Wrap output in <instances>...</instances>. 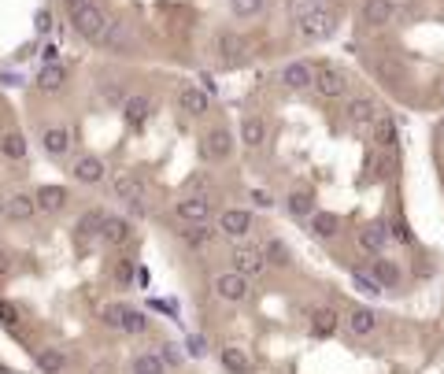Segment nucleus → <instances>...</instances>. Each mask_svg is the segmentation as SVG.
I'll return each instance as SVG.
<instances>
[{
	"label": "nucleus",
	"mask_w": 444,
	"mask_h": 374,
	"mask_svg": "<svg viewBox=\"0 0 444 374\" xmlns=\"http://www.w3.org/2000/svg\"><path fill=\"white\" fill-rule=\"evenodd\" d=\"M71 26L78 30L85 41H96V45H100V37H104V30H107V15H104L96 4H89V0H85V4L71 8Z\"/></svg>",
	"instance_id": "1"
},
{
	"label": "nucleus",
	"mask_w": 444,
	"mask_h": 374,
	"mask_svg": "<svg viewBox=\"0 0 444 374\" xmlns=\"http://www.w3.org/2000/svg\"><path fill=\"white\" fill-rule=\"evenodd\" d=\"M112 189L123 204L134 211V215H148V197H145V181L134 178V175H115L112 178Z\"/></svg>",
	"instance_id": "2"
},
{
	"label": "nucleus",
	"mask_w": 444,
	"mask_h": 374,
	"mask_svg": "<svg viewBox=\"0 0 444 374\" xmlns=\"http://www.w3.org/2000/svg\"><path fill=\"white\" fill-rule=\"evenodd\" d=\"M311 89H315L319 97H326V100H341V97H348L352 82H348V74H344V71L322 63V67H315V85H311Z\"/></svg>",
	"instance_id": "3"
},
{
	"label": "nucleus",
	"mask_w": 444,
	"mask_h": 374,
	"mask_svg": "<svg viewBox=\"0 0 444 374\" xmlns=\"http://www.w3.org/2000/svg\"><path fill=\"white\" fill-rule=\"evenodd\" d=\"M230 152H233V134L226 130V126H211V130L200 137V156L211 159V163L230 159Z\"/></svg>",
	"instance_id": "4"
},
{
	"label": "nucleus",
	"mask_w": 444,
	"mask_h": 374,
	"mask_svg": "<svg viewBox=\"0 0 444 374\" xmlns=\"http://www.w3.org/2000/svg\"><path fill=\"white\" fill-rule=\"evenodd\" d=\"M337 23H341V15L333 12V8L322 4L319 12H311L308 19H300V34H304L308 41H319V37H330L333 30H337Z\"/></svg>",
	"instance_id": "5"
},
{
	"label": "nucleus",
	"mask_w": 444,
	"mask_h": 374,
	"mask_svg": "<svg viewBox=\"0 0 444 374\" xmlns=\"http://www.w3.org/2000/svg\"><path fill=\"white\" fill-rule=\"evenodd\" d=\"M175 215L186 222V226L208 222V219H211V200L204 197V193H189V197H181L178 204H175Z\"/></svg>",
	"instance_id": "6"
},
{
	"label": "nucleus",
	"mask_w": 444,
	"mask_h": 374,
	"mask_svg": "<svg viewBox=\"0 0 444 374\" xmlns=\"http://www.w3.org/2000/svg\"><path fill=\"white\" fill-rule=\"evenodd\" d=\"M248 230H252V211L248 208H226L222 219H219V233L222 238H248Z\"/></svg>",
	"instance_id": "7"
},
{
	"label": "nucleus",
	"mask_w": 444,
	"mask_h": 374,
	"mask_svg": "<svg viewBox=\"0 0 444 374\" xmlns=\"http://www.w3.org/2000/svg\"><path fill=\"white\" fill-rule=\"evenodd\" d=\"M215 296H219V301H230V304L245 301V296H248V278L237 274V271L219 274V278H215Z\"/></svg>",
	"instance_id": "8"
},
{
	"label": "nucleus",
	"mask_w": 444,
	"mask_h": 374,
	"mask_svg": "<svg viewBox=\"0 0 444 374\" xmlns=\"http://www.w3.org/2000/svg\"><path fill=\"white\" fill-rule=\"evenodd\" d=\"M366 274L374 278L378 290H396L400 278H404L400 263H396V260H389V256H374V263H371V271H366Z\"/></svg>",
	"instance_id": "9"
},
{
	"label": "nucleus",
	"mask_w": 444,
	"mask_h": 374,
	"mask_svg": "<svg viewBox=\"0 0 444 374\" xmlns=\"http://www.w3.org/2000/svg\"><path fill=\"white\" fill-rule=\"evenodd\" d=\"M208 89H200V85H181L178 89V108L181 115H189V119H200V115H208Z\"/></svg>",
	"instance_id": "10"
},
{
	"label": "nucleus",
	"mask_w": 444,
	"mask_h": 374,
	"mask_svg": "<svg viewBox=\"0 0 444 374\" xmlns=\"http://www.w3.org/2000/svg\"><path fill=\"white\" fill-rule=\"evenodd\" d=\"M233 271H237V274H245V278L263 274V271H267L263 252H259V249H248V244H237V249H233Z\"/></svg>",
	"instance_id": "11"
},
{
	"label": "nucleus",
	"mask_w": 444,
	"mask_h": 374,
	"mask_svg": "<svg viewBox=\"0 0 444 374\" xmlns=\"http://www.w3.org/2000/svg\"><path fill=\"white\" fill-rule=\"evenodd\" d=\"M71 175L78 178L82 186H96V181H104L107 167H104L100 156H78V159H74V167H71Z\"/></svg>",
	"instance_id": "12"
},
{
	"label": "nucleus",
	"mask_w": 444,
	"mask_h": 374,
	"mask_svg": "<svg viewBox=\"0 0 444 374\" xmlns=\"http://www.w3.org/2000/svg\"><path fill=\"white\" fill-rule=\"evenodd\" d=\"M385 241H389V226H385V222H366V226L359 230V249L371 252V256H382Z\"/></svg>",
	"instance_id": "13"
},
{
	"label": "nucleus",
	"mask_w": 444,
	"mask_h": 374,
	"mask_svg": "<svg viewBox=\"0 0 444 374\" xmlns=\"http://www.w3.org/2000/svg\"><path fill=\"white\" fill-rule=\"evenodd\" d=\"M396 15L393 0H363V23L366 26H389Z\"/></svg>",
	"instance_id": "14"
},
{
	"label": "nucleus",
	"mask_w": 444,
	"mask_h": 374,
	"mask_svg": "<svg viewBox=\"0 0 444 374\" xmlns=\"http://www.w3.org/2000/svg\"><path fill=\"white\" fill-rule=\"evenodd\" d=\"M281 82H285V89H311V85H315V71H311L304 60H292L289 67L281 71Z\"/></svg>",
	"instance_id": "15"
},
{
	"label": "nucleus",
	"mask_w": 444,
	"mask_h": 374,
	"mask_svg": "<svg viewBox=\"0 0 444 374\" xmlns=\"http://www.w3.org/2000/svg\"><path fill=\"white\" fill-rule=\"evenodd\" d=\"M4 215L12 219V222H30V219L37 215V200H34V197H26V193L8 197V200H4Z\"/></svg>",
	"instance_id": "16"
},
{
	"label": "nucleus",
	"mask_w": 444,
	"mask_h": 374,
	"mask_svg": "<svg viewBox=\"0 0 444 374\" xmlns=\"http://www.w3.org/2000/svg\"><path fill=\"white\" fill-rule=\"evenodd\" d=\"M100 238L107 244H126L130 238H134V226H130V219H123V215H104Z\"/></svg>",
	"instance_id": "17"
},
{
	"label": "nucleus",
	"mask_w": 444,
	"mask_h": 374,
	"mask_svg": "<svg viewBox=\"0 0 444 374\" xmlns=\"http://www.w3.org/2000/svg\"><path fill=\"white\" fill-rule=\"evenodd\" d=\"M219 52H222L226 67H237V63H245V56H248V41L237 37V34H219Z\"/></svg>",
	"instance_id": "18"
},
{
	"label": "nucleus",
	"mask_w": 444,
	"mask_h": 374,
	"mask_svg": "<svg viewBox=\"0 0 444 374\" xmlns=\"http://www.w3.org/2000/svg\"><path fill=\"white\" fill-rule=\"evenodd\" d=\"M344 119H348L352 126H366V123H374V119H378L374 100H371V97H352V100H348V108H344Z\"/></svg>",
	"instance_id": "19"
},
{
	"label": "nucleus",
	"mask_w": 444,
	"mask_h": 374,
	"mask_svg": "<svg viewBox=\"0 0 444 374\" xmlns=\"http://www.w3.org/2000/svg\"><path fill=\"white\" fill-rule=\"evenodd\" d=\"M34 363H37L41 374H63V371H67V363H71V356L63 348H41L34 356Z\"/></svg>",
	"instance_id": "20"
},
{
	"label": "nucleus",
	"mask_w": 444,
	"mask_h": 374,
	"mask_svg": "<svg viewBox=\"0 0 444 374\" xmlns=\"http://www.w3.org/2000/svg\"><path fill=\"white\" fill-rule=\"evenodd\" d=\"M41 145H45L48 156H63L71 148V130L67 126H45L41 130Z\"/></svg>",
	"instance_id": "21"
},
{
	"label": "nucleus",
	"mask_w": 444,
	"mask_h": 374,
	"mask_svg": "<svg viewBox=\"0 0 444 374\" xmlns=\"http://www.w3.org/2000/svg\"><path fill=\"white\" fill-rule=\"evenodd\" d=\"M26 152H30V145H26V137L19 130H4V134H0V156H4V159L19 163V159H26Z\"/></svg>",
	"instance_id": "22"
},
{
	"label": "nucleus",
	"mask_w": 444,
	"mask_h": 374,
	"mask_svg": "<svg viewBox=\"0 0 444 374\" xmlns=\"http://www.w3.org/2000/svg\"><path fill=\"white\" fill-rule=\"evenodd\" d=\"M348 330H352V334L355 337H371L374 334V330H378V315L371 312V308H352V312H348Z\"/></svg>",
	"instance_id": "23"
},
{
	"label": "nucleus",
	"mask_w": 444,
	"mask_h": 374,
	"mask_svg": "<svg viewBox=\"0 0 444 374\" xmlns=\"http://www.w3.org/2000/svg\"><path fill=\"white\" fill-rule=\"evenodd\" d=\"M219 359H222V367L230 374H252V356H248L245 348H237V345H226L219 352Z\"/></svg>",
	"instance_id": "24"
},
{
	"label": "nucleus",
	"mask_w": 444,
	"mask_h": 374,
	"mask_svg": "<svg viewBox=\"0 0 444 374\" xmlns=\"http://www.w3.org/2000/svg\"><path fill=\"white\" fill-rule=\"evenodd\" d=\"M63 85H67V71H63L60 63H45V67L37 71V89L41 93H60Z\"/></svg>",
	"instance_id": "25"
},
{
	"label": "nucleus",
	"mask_w": 444,
	"mask_h": 374,
	"mask_svg": "<svg viewBox=\"0 0 444 374\" xmlns=\"http://www.w3.org/2000/svg\"><path fill=\"white\" fill-rule=\"evenodd\" d=\"M337 323H341V315L333 312V308H315V312H311V330H315V337H333L337 334Z\"/></svg>",
	"instance_id": "26"
},
{
	"label": "nucleus",
	"mask_w": 444,
	"mask_h": 374,
	"mask_svg": "<svg viewBox=\"0 0 444 374\" xmlns=\"http://www.w3.org/2000/svg\"><path fill=\"white\" fill-rule=\"evenodd\" d=\"M34 200H37V211H60L67 204V189L63 186H41L34 193Z\"/></svg>",
	"instance_id": "27"
},
{
	"label": "nucleus",
	"mask_w": 444,
	"mask_h": 374,
	"mask_svg": "<svg viewBox=\"0 0 444 374\" xmlns=\"http://www.w3.org/2000/svg\"><path fill=\"white\" fill-rule=\"evenodd\" d=\"M241 141L248 148H259L267 141V119H259V115H248V119L241 123Z\"/></svg>",
	"instance_id": "28"
},
{
	"label": "nucleus",
	"mask_w": 444,
	"mask_h": 374,
	"mask_svg": "<svg viewBox=\"0 0 444 374\" xmlns=\"http://www.w3.org/2000/svg\"><path fill=\"white\" fill-rule=\"evenodd\" d=\"M148 112H152V100L141 97V93H137V97H126V104H123V115H126L130 126H141L148 119Z\"/></svg>",
	"instance_id": "29"
},
{
	"label": "nucleus",
	"mask_w": 444,
	"mask_h": 374,
	"mask_svg": "<svg viewBox=\"0 0 444 374\" xmlns=\"http://www.w3.org/2000/svg\"><path fill=\"white\" fill-rule=\"evenodd\" d=\"M285 208H289L292 219H311V215H315V197H311L308 189H300V193H289Z\"/></svg>",
	"instance_id": "30"
},
{
	"label": "nucleus",
	"mask_w": 444,
	"mask_h": 374,
	"mask_svg": "<svg viewBox=\"0 0 444 374\" xmlns=\"http://www.w3.org/2000/svg\"><path fill=\"white\" fill-rule=\"evenodd\" d=\"M311 230H315V238L330 241V238H337V230H341V219L333 215V211H315V215H311Z\"/></svg>",
	"instance_id": "31"
},
{
	"label": "nucleus",
	"mask_w": 444,
	"mask_h": 374,
	"mask_svg": "<svg viewBox=\"0 0 444 374\" xmlns=\"http://www.w3.org/2000/svg\"><path fill=\"white\" fill-rule=\"evenodd\" d=\"M100 226H104V211H100V208H93V211H85V215L78 219L74 233H78L82 241H89V238H100Z\"/></svg>",
	"instance_id": "32"
},
{
	"label": "nucleus",
	"mask_w": 444,
	"mask_h": 374,
	"mask_svg": "<svg viewBox=\"0 0 444 374\" xmlns=\"http://www.w3.org/2000/svg\"><path fill=\"white\" fill-rule=\"evenodd\" d=\"M374 141L382 148H396V119L393 115H378L374 119Z\"/></svg>",
	"instance_id": "33"
},
{
	"label": "nucleus",
	"mask_w": 444,
	"mask_h": 374,
	"mask_svg": "<svg viewBox=\"0 0 444 374\" xmlns=\"http://www.w3.org/2000/svg\"><path fill=\"white\" fill-rule=\"evenodd\" d=\"M211 238H215L211 222H197V226H186V230H181V241H186L189 249H204Z\"/></svg>",
	"instance_id": "34"
},
{
	"label": "nucleus",
	"mask_w": 444,
	"mask_h": 374,
	"mask_svg": "<svg viewBox=\"0 0 444 374\" xmlns=\"http://www.w3.org/2000/svg\"><path fill=\"white\" fill-rule=\"evenodd\" d=\"M167 363L159 352H141V356H134V374H163Z\"/></svg>",
	"instance_id": "35"
},
{
	"label": "nucleus",
	"mask_w": 444,
	"mask_h": 374,
	"mask_svg": "<svg viewBox=\"0 0 444 374\" xmlns=\"http://www.w3.org/2000/svg\"><path fill=\"white\" fill-rule=\"evenodd\" d=\"M100 45H104V48H126V45H130L126 26H123V23H107L104 37H100Z\"/></svg>",
	"instance_id": "36"
},
{
	"label": "nucleus",
	"mask_w": 444,
	"mask_h": 374,
	"mask_svg": "<svg viewBox=\"0 0 444 374\" xmlns=\"http://www.w3.org/2000/svg\"><path fill=\"white\" fill-rule=\"evenodd\" d=\"M263 260L267 267H289V249L274 238H267V249H263Z\"/></svg>",
	"instance_id": "37"
},
{
	"label": "nucleus",
	"mask_w": 444,
	"mask_h": 374,
	"mask_svg": "<svg viewBox=\"0 0 444 374\" xmlns=\"http://www.w3.org/2000/svg\"><path fill=\"white\" fill-rule=\"evenodd\" d=\"M267 8V0H230V12L237 15V19H252V15H259Z\"/></svg>",
	"instance_id": "38"
},
{
	"label": "nucleus",
	"mask_w": 444,
	"mask_h": 374,
	"mask_svg": "<svg viewBox=\"0 0 444 374\" xmlns=\"http://www.w3.org/2000/svg\"><path fill=\"white\" fill-rule=\"evenodd\" d=\"M123 315H126V304H104L100 308L104 326H112V330H123Z\"/></svg>",
	"instance_id": "39"
},
{
	"label": "nucleus",
	"mask_w": 444,
	"mask_h": 374,
	"mask_svg": "<svg viewBox=\"0 0 444 374\" xmlns=\"http://www.w3.org/2000/svg\"><path fill=\"white\" fill-rule=\"evenodd\" d=\"M123 330H126V334H145V330H148V319L141 315V312H134V308H126V315H123Z\"/></svg>",
	"instance_id": "40"
},
{
	"label": "nucleus",
	"mask_w": 444,
	"mask_h": 374,
	"mask_svg": "<svg viewBox=\"0 0 444 374\" xmlns=\"http://www.w3.org/2000/svg\"><path fill=\"white\" fill-rule=\"evenodd\" d=\"M319 8H322V0H289V12L296 15V23H300V19H308L311 12H319Z\"/></svg>",
	"instance_id": "41"
},
{
	"label": "nucleus",
	"mask_w": 444,
	"mask_h": 374,
	"mask_svg": "<svg viewBox=\"0 0 444 374\" xmlns=\"http://www.w3.org/2000/svg\"><path fill=\"white\" fill-rule=\"evenodd\" d=\"M352 285H355V290H359L363 296H378V293H382V290L374 285V278L363 274V271H352Z\"/></svg>",
	"instance_id": "42"
},
{
	"label": "nucleus",
	"mask_w": 444,
	"mask_h": 374,
	"mask_svg": "<svg viewBox=\"0 0 444 374\" xmlns=\"http://www.w3.org/2000/svg\"><path fill=\"white\" fill-rule=\"evenodd\" d=\"M389 238L400 241V244H411V241H415V238H411V226H407L404 219H393V222H389Z\"/></svg>",
	"instance_id": "43"
},
{
	"label": "nucleus",
	"mask_w": 444,
	"mask_h": 374,
	"mask_svg": "<svg viewBox=\"0 0 444 374\" xmlns=\"http://www.w3.org/2000/svg\"><path fill=\"white\" fill-rule=\"evenodd\" d=\"M0 323H4L8 330H15L19 326V308L8 304V301H0Z\"/></svg>",
	"instance_id": "44"
},
{
	"label": "nucleus",
	"mask_w": 444,
	"mask_h": 374,
	"mask_svg": "<svg viewBox=\"0 0 444 374\" xmlns=\"http://www.w3.org/2000/svg\"><path fill=\"white\" fill-rule=\"evenodd\" d=\"M159 356H163V363H167V367H178V363L186 359V356H181V348H178V345H163V352H159Z\"/></svg>",
	"instance_id": "45"
},
{
	"label": "nucleus",
	"mask_w": 444,
	"mask_h": 374,
	"mask_svg": "<svg viewBox=\"0 0 444 374\" xmlns=\"http://www.w3.org/2000/svg\"><path fill=\"white\" fill-rule=\"evenodd\" d=\"M115 278H118V285H130V282H134V263L123 260V263L115 267Z\"/></svg>",
	"instance_id": "46"
},
{
	"label": "nucleus",
	"mask_w": 444,
	"mask_h": 374,
	"mask_svg": "<svg viewBox=\"0 0 444 374\" xmlns=\"http://www.w3.org/2000/svg\"><path fill=\"white\" fill-rule=\"evenodd\" d=\"M34 26H37V34H48V30H52V15L48 12H37L34 15Z\"/></svg>",
	"instance_id": "47"
},
{
	"label": "nucleus",
	"mask_w": 444,
	"mask_h": 374,
	"mask_svg": "<svg viewBox=\"0 0 444 374\" xmlns=\"http://www.w3.org/2000/svg\"><path fill=\"white\" fill-rule=\"evenodd\" d=\"M104 97H107V100H115V104H118V100H123V104H126V93H123V89H118V85H107V93H104Z\"/></svg>",
	"instance_id": "48"
},
{
	"label": "nucleus",
	"mask_w": 444,
	"mask_h": 374,
	"mask_svg": "<svg viewBox=\"0 0 444 374\" xmlns=\"http://www.w3.org/2000/svg\"><path fill=\"white\" fill-rule=\"evenodd\" d=\"M8 271H12V256L0 249V278H8Z\"/></svg>",
	"instance_id": "49"
},
{
	"label": "nucleus",
	"mask_w": 444,
	"mask_h": 374,
	"mask_svg": "<svg viewBox=\"0 0 444 374\" xmlns=\"http://www.w3.org/2000/svg\"><path fill=\"white\" fill-rule=\"evenodd\" d=\"M252 200H256V204H267V208H270V193H267V189H256Z\"/></svg>",
	"instance_id": "50"
},
{
	"label": "nucleus",
	"mask_w": 444,
	"mask_h": 374,
	"mask_svg": "<svg viewBox=\"0 0 444 374\" xmlns=\"http://www.w3.org/2000/svg\"><path fill=\"white\" fill-rule=\"evenodd\" d=\"M189 352H193V356H200V352H204V341H200V337H189Z\"/></svg>",
	"instance_id": "51"
},
{
	"label": "nucleus",
	"mask_w": 444,
	"mask_h": 374,
	"mask_svg": "<svg viewBox=\"0 0 444 374\" xmlns=\"http://www.w3.org/2000/svg\"><path fill=\"white\" fill-rule=\"evenodd\" d=\"M23 78H19V74H0V85H19Z\"/></svg>",
	"instance_id": "52"
},
{
	"label": "nucleus",
	"mask_w": 444,
	"mask_h": 374,
	"mask_svg": "<svg viewBox=\"0 0 444 374\" xmlns=\"http://www.w3.org/2000/svg\"><path fill=\"white\" fill-rule=\"evenodd\" d=\"M67 4H71V8H78V4H85V0H67Z\"/></svg>",
	"instance_id": "53"
},
{
	"label": "nucleus",
	"mask_w": 444,
	"mask_h": 374,
	"mask_svg": "<svg viewBox=\"0 0 444 374\" xmlns=\"http://www.w3.org/2000/svg\"><path fill=\"white\" fill-rule=\"evenodd\" d=\"M393 4H396V8H400V4H411V0H393Z\"/></svg>",
	"instance_id": "54"
},
{
	"label": "nucleus",
	"mask_w": 444,
	"mask_h": 374,
	"mask_svg": "<svg viewBox=\"0 0 444 374\" xmlns=\"http://www.w3.org/2000/svg\"><path fill=\"white\" fill-rule=\"evenodd\" d=\"M441 137H444V119H441Z\"/></svg>",
	"instance_id": "55"
}]
</instances>
